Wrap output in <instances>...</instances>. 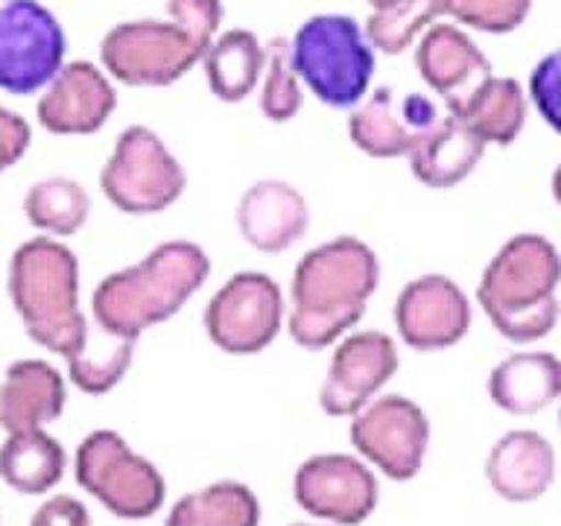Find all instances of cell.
<instances>
[{
	"mask_svg": "<svg viewBox=\"0 0 561 526\" xmlns=\"http://www.w3.org/2000/svg\"><path fill=\"white\" fill-rule=\"evenodd\" d=\"M77 482L114 517L147 521L164 506L167 482L147 456L114 430H94L77 447Z\"/></svg>",
	"mask_w": 561,
	"mask_h": 526,
	"instance_id": "cell-8",
	"label": "cell"
},
{
	"mask_svg": "<svg viewBox=\"0 0 561 526\" xmlns=\"http://www.w3.org/2000/svg\"><path fill=\"white\" fill-rule=\"evenodd\" d=\"M289 53L301 85L328 108L351 112L371 91L377 50L351 15H310L289 38Z\"/></svg>",
	"mask_w": 561,
	"mask_h": 526,
	"instance_id": "cell-5",
	"label": "cell"
},
{
	"mask_svg": "<svg viewBox=\"0 0 561 526\" xmlns=\"http://www.w3.org/2000/svg\"><path fill=\"white\" fill-rule=\"evenodd\" d=\"M351 445L389 480H412L427 456V412L407 395H377L351 415Z\"/></svg>",
	"mask_w": 561,
	"mask_h": 526,
	"instance_id": "cell-11",
	"label": "cell"
},
{
	"mask_svg": "<svg viewBox=\"0 0 561 526\" xmlns=\"http://www.w3.org/2000/svg\"><path fill=\"white\" fill-rule=\"evenodd\" d=\"M485 149H489L485 140L477 138L462 121L445 112L407 158L415 182L430 191H450L480 167Z\"/></svg>",
	"mask_w": 561,
	"mask_h": 526,
	"instance_id": "cell-21",
	"label": "cell"
},
{
	"mask_svg": "<svg viewBox=\"0 0 561 526\" xmlns=\"http://www.w3.org/2000/svg\"><path fill=\"white\" fill-rule=\"evenodd\" d=\"M100 187L121 214L152 217L182 199L187 175L161 135L135 123L114 140L112 156L100 170Z\"/></svg>",
	"mask_w": 561,
	"mask_h": 526,
	"instance_id": "cell-6",
	"label": "cell"
},
{
	"mask_svg": "<svg viewBox=\"0 0 561 526\" xmlns=\"http://www.w3.org/2000/svg\"><path fill=\"white\" fill-rule=\"evenodd\" d=\"M65 468V447L44 430L7 433L0 445V480L18 494H47L59 485Z\"/></svg>",
	"mask_w": 561,
	"mask_h": 526,
	"instance_id": "cell-25",
	"label": "cell"
},
{
	"mask_svg": "<svg viewBox=\"0 0 561 526\" xmlns=\"http://www.w3.org/2000/svg\"><path fill=\"white\" fill-rule=\"evenodd\" d=\"M401 354L389 333L351 331L333 348L331 368L319 389V407L333 419H351L398 375Z\"/></svg>",
	"mask_w": 561,
	"mask_h": 526,
	"instance_id": "cell-13",
	"label": "cell"
},
{
	"mask_svg": "<svg viewBox=\"0 0 561 526\" xmlns=\"http://www.w3.org/2000/svg\"><path fill=\"white\" fill-rule=\"evenodd\" d=\"M559 424H561V412H559Z\"/></svg>",
	"mask_w": 561,
	"mask_h": 526,
	"instance_id": "cell-39",
	"label": "cell"
},
{
	"mask_svg": "<svg viewBox=\"0 0 561 526\" xmlns=\"http://www.w3.org/2000/svg\"><path fill=\"white\" fill-rule=\"evenodd\" d=\"M30 526H91V515L82 500L70 494H53L35 508Z\"/></svg>",
	"mask_w": 561,
	"mask_h": 526,
	"instance_id": "cell-35",
	"label": "cell"
},
{
	"mask_svg": "<svg viewBox=\"0 0 561 526\" xmlns=\"http://www.w3.org/2000/svg\"><path fill=\"white\" fill-rule=\"evenodd\" d=\"M91 214V196L77 179L50 175L35 182L24 196L26 222L47 237H73L82 231Z\"/></svg>",
	"mask_w": 561,
	"mask_h": 526,
	"instance_id": "cell-27",
	"label": "cell"
},
{
	"mask_svg": "<svg viewBox=\"0 0 561 526\" xmlns=\"http://www.w3.org/2000/svg\"><path fill=\"white\" fill-rule=\"evenodd\" d=\"M68 389L47 359H18L0 384V427L7 433L44 430L65 412Z\"/></svg>",
	"mask_w": 561,
	"mask_h": 526,
	"instance_id": "cell-20",
	"label": "cell"
},
{
	"mask_svg": "<svg viewBox=\"0 0 561 526\" xmlns=\"http://www.w3.org/2000/svg\"><path fill=\"white\" fill-rule=\"evenodd\" d=\"M167 526H261V500L243 482H210L175 500Z\"/></svg>",
	"mask_w": 561,
	"mask_h": 526,
	"instance_id": "cell-26",
	"label": "cell"
},
{
	"mask_svg": "<svg viewBox=\"0 0 561 526\" xmlns=\"http://www.w3.org/2000/svg\"><path fill=\"white\" fill-rule=\"evenodd\" d=\"M167 18L187 30L208 50V44L222 33L226 7L222 0H167Z\"/></svg>",
	"mask_w": 561,
	"mask_h": 526,
	"instance_id": "cell-33",
	"label": "cell"
},
{
	"mask_svg": "<svg viewBox=\"0 0 561 526\" xmlns=\"http://www.w3.org/2000/svg\"><path fill=\"white\" fill-rule=\"evenodd\" d=\"M68 35L38 0H0V91L42 94L65 65Z\"/></svg>",
	"mask_w": 561,
	"mask_h": 526,
	"instance_id": "cell-10",
	"label": "cell"
},
{
	"mask_svg": "<svg viewBox=\"0 0 561 526\" xmlns=\"http://www.w3.org/2000/svg\"><path fill=\"white\" fill-rule=\"evenodd\" d=\"M293 498L307 515L333 526L363 524L377 508L375 471L348 454H316L298 465Z\"/></svg>",
	"mask_w": 561,
	"mask_h": 526,
	"instance_id": "cell-12",
	"label": "cell"
},
{
	"mask_svg": "<svg viewBox=\"0 0 561 526\" xmlns=\"http://www.w3.org/2000/svg\"><path fill=\"white\" fill-rule=\"evenodd\" d=\"M442 18H447V0H394L389 7L375 9L363 26L377 53L398 56L415 47L421 35Z\"/></svg>",
	"mask_w": 561,
	"mask_h": 526,
	"instance_id": "cell-28",
	"label": "cell"
},
{
	"mask_svg": "<svg viewBox=\"0 0 561 526\" xmlns=\"http://www.w3.org/2000/svg\"><path fill=\"white\" fill-rule=\"evenodd\" d=\"M210 275V258L193 240L158 243L147 258L108 272L94 287L91 316L100 331L138 342L140 333L173 319Z\"/></svg>",
	"mask_w": 561,
	"mask_h": 526,
	"instance_id": "cell-2",
	"label": "cell"
},
{
	"mask_svg": "<svg viewBox=\"0 0 561 526\" xmlns=\"http://www.w3.org/2000/svg\"><path fill=\"white\" fill-rule=\"evenodd\" d=\"M33 144V129L30 123L18 112L0 103V175L26 156V149Z\"/></svg>",
	"mask_w": 561,
	"mask_h": 526,
	"instance_id": "cell-34",
	"label": "cell"
},
{
	"mask_svg": "<svg viewBox=\"0 0 561 526\" xmlns=\"http://www.w3.org/2000/svg\"><path fill=\"white\" fill-rule=\"evenodd\" d=\"M117 108L114 79L85 59L65 61L35 103L38 126L50 135H94Z\"/></svg>",
	"mask_w": 561,
	"mask_h": 526,
	"instance_id": "cell-16",
	"label": "cell"
},
{
	"mask_svg": "<svg viewBox=\"0 0 561 526\" xmlns=\"http://www.w3.org/2000/svg\"><path fill=\"white\" fill-rule=\"evenodd\" d=\"M266 65V44L245 26H231L208 44L199 68L205 70L208 91L219 103H243L261 85Z\"/></svg>",
	"mask_w": 561,
	"mask_h": 526,
	"instance_id": "cell-24",
	"label": "cell"
},
{
	"mask_svg": "<svg viewBox=\"0 0 561 526\" xmlns=\"http://www.w3.org/2000/svg\"><path fill=\"white\" fill-rule=\"evenodd\" d=\"M445 112L454 114L477 138L485 140V147H508L524 132L529 96L515 77L491 73L465 100L447 105Z\"/></svg>",
	"mask_w": 561,
	"mask_h": 526,
	"instance_id": "cell-23",
	"label": "cell"
},
{
	"mask_svg": "<svg viewBox=\"0 0 561 526\" xmlns=\"http://www.w3.org/2000/svg\"><path fill=\"white\" fill-rule=\"evenodd\" d=\"M380 284V258L366 240L342 235L313 245L289 281L287 331L296 345L322 351L366 316Z\"/></svg>",
	"mask_w": 561,
	"mask_h": 526,
	"instance_id": "cell-1",
	"label": "cell"
},
{
	"mask_svg": "<svg viewBox=\"0 0 561 526\" xmlns=\"http://www.w3.org/2000/svg\"><path fill=\"white\" fill-rule=\"evenodd\" d=\"M489 398L512 415H535L561 398V359L550 351H515L489 375Z\"/></svg>",
	"mask_w": 561,
	"mask_h": 526,
	"instance_id": "cell-22",
	"label": "cell"
},
{
	"mask_svg": "<svg viewBox=\"0 0 561 526\" xmlns=\"http://www.w3.org/2000/svg\"><path fill=\"white\" fill-rule=\"evenodd\" d=\"M561 252L535 231L508 237L477 284V305L503 340L515 345L550 336L561 319Z\"/></svg>",
	"mask_w": 561,
	"mask_h": 526,
	"instance_id": "cell-3",
	"label": "cell"
},
{
	"mask_svg": "<svg viewBox=\"0 0 561 526\" xmlns=\"http://www.w3.org/2000/svg\"><path fill=\"white\" fill-rule=\"evenodd\" d=\"M202 324L219 351L231 357H252L270 348L280 328H287V296L266 272H234L210 296Z\"/></svg>",
	"mask_w": 561,
	"mask_h": 526,
	"instance_id": "cell-9",
	"label": "cell"
},
{
	"mask_svg": "<svg viewBox=\"0 0 561 526\" xmlns=\"http://www.w3.org/2000/svg\"><path fill=\"white\" fill-rule=\"evenodd\" d=\"M368 7H371V12H375V9H383V7H389V3H394V0H366Z\"/></svg>",
	"mask_w": 561,
	"mask_h": 526,
	"instance_id": "cell-37",
	"label": "cell"
},
{
	"mask_svg": "<svg viewBox=\"0 0 561 526\" xmlns=\"http://www.w3.org/2000/svg\"><path fill=\"white\" fill-rule=\"evenodd\" d=\"M202 56L205 47L170 18L121 21L100 42V68L129 88L175 85Z\"/></svg>",
	"mask_w": 561,
	"mask_h": 526,
	"instance_id": "cell-7",
	"label": "cell"
},
{
	"mask_svg": "<svg viewBox=\"0 0 561 526\" xmlns=\"http://www.w3.org/2000/svg\"><path fill=\"white\" fill-rule=\"evenodd\" d=\"M9 298L26 336L68 363L88 342L91 322L79 307V258L59 237H30L9 261Z\"/></svg>",
	"mask_w": 561,
	"mask_h": 526,
	"instance_id": "cell-4",
	"label": "cell"
},
{
	"mask_svg": "<svg viewBox=\"0 0 561 526\" xmlns=\"http://www.w3.org/2000/svg\"><path fill=\"white\" fill-rule=\"evenodd\" d=\"M237 228L257 252H287L310 228V205L296 184L261 179L249 184L237 202Z\"/></svg>",
	"mask_w": 561,
	"mask_h": 526,
	"instance_id": "cell-18",
	"label": "cell"
},
{
	"mask_svg": "<svg viewBox=\"0 0 561 526\" xmlns=\"http://www.w3.org/2000/svg\"><path fill=\"white\" fill-rule=\"evenodd\" d=\"M305 91L293 65L289 38L266 42V65L261 77V112L270 123H289L301 112Z\"/></svg>",
	"mask_w": 561,
	"mask_h": 526,
	"instance_id": "cell-30",
	"label": "cell"
},
{
	"mask_svg": "<svg viewBox=\"0 0 561 526\" xmlns=\"http://www.w3.org/2000/svg\"><path fill=\"white\" fill-rule=\"evenodd\" d=\"M533 0H447V18L465 30L508 35L526 24Z\"/></svg>",
	"mask_w": 561,
	"mask_h": 526,
	"instance_id": "cell-31",
	"label": "cell"
},
{
	"mask_svg": "<svg viewBox=\"0 0 561 526\" xmlns=\"http://www.w3.org/2000/svg\"><path fill=\"white\" fill-rule=\"evenodd\" d=\"M550 191H552V199H556V205H559V208H561V161H559V167L552 170Z\"/></svg>",
	"mask_w": 561,
	"mask_h": 526,
	"instance_id": "cell-36",
	"label": "cell"
},
{
	"mask_svg": "<svg viewBox=\"0 0 561 526\" xmlns=\"http://www.w3.org/2000/svg\"><path fill=\"white\" fill-rule=\"evenodd\" d=\"M485 480L508 503H533L556 480V450L535 430H512L497 438L485 459Z\"/></svg>",
	"mask_w": 561,
	"mask_h": 526,
	"instance_id": "cell-19",
	"label": "cell"
},
{
	"mask_svg": "<svg viewBox=\"0 0 561 526\" xmlns=\"http://www.w3.org/2000/svg\"><path fill=\"white\" fill-rule=\"evenodd\" d=\"M135 357V342L91 328L77 357L68 359L70 384L85 395H105L121 384Z\"/></svg>",
	"mask_w": 561,
	"mask_h": 526,
	"instance_id": "cell-29",
	"label": "cell"
},
{
	"mask_svg": "<svg viewBox=\"0 0 561 526\" xmlns=\"http://www.w3.org/2000/svg\"><path fill=\"white\" fill-rule=\"evenodd\" d=\"M289 526H310V524H289Z\"/></svg>",
	"mask_w": 561,
	"mask_h": 526,
	"instance_id": "cell-38",
	"label": "cell"
},
{
	"mask_svg": "<svg viewBox=\"0 0 561 526\" xmlns=\"http://www.w3.org/2000/svg\"><path fill=\"white\" fill-rule=\"evenodd\" d=\"M392 319L403 345L430 354L454 348L468 336L473 307L450 275L427 272L398 293Z\"/></svg>",
	"mask_w": 561,
	"mask_h": 526,
	"instance_id": "cell-14",
	"label": "cell"
},
{
	"mask_svg": "<svg viewBox=\"0 0 561 526\" xmlns=\"http://www.w3.org/2000/svg\"><path fill=\"white\" fill-rule=\"evenodd\" d=\"M526 96L535 105L538 117L556 135H561V47L543 53L541 59L535 61Z\"/></svg>",
	"mask_w": 561,
	"mask_h": 526,
	"instance_id": "cell-32",
	"label": "cell"
},
{
	"mask_svg": "<svg viewBox=\"0 0 561 526\" xmlns=\"http://www.w3.org/2000/svg\"><path fill=\"white\" fill-rule=\"evenodd\" d=\"M438 121L442 108L433 96H398L389 85H377L348 112V138L371 158H407Z\"/></svg>",
	"mask_w": 561,
	"mask_h": 526,
	"instance_id": "cell-15",
	"label": "cell"
},
{
	"mask_svg": "<svg viewBox=\"0 0 561 526\" xmlns=\"http://www.w3.org/2000/svg\"><path fill=\"white\" fill-rule=\"evenodd\" d=\"M412 59L421 82L445 100L447 105L459 103L494 73L489 56L480 50L471 33L459 24L436 21L412 47Z\"/></svg>",
	"mask_w": 561,
	"mask_h": 526,
	"instance_id": "cell-17",
	"label": "cell"
}]
</instances>
